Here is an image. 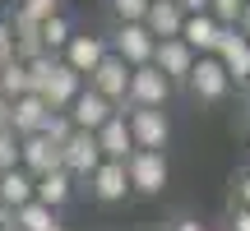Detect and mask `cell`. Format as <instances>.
Here are the masks:
<instances>
[{
  "mask_svg": "<svg viewBox=\"0 0 250 231\" xmlns=\"http://www.w3.org/2000/svg\"><path fill=\"white\" fill-rule=\"evenodd\" d=\"M181 93H186V102H195V107H223L227 93H232V74H227L223 56H199L195 70L181 83Z\"/></svg>",
  "mask_w": 250,
  "mask_h": 231,
  "instance_id": "6da1fadb",
  "label": "cell"
},
{
  "mask_svg": "<svg viewBox=\"0 0 250 231\" xmlns=\"http://www.w3.org/2000/svg\"><path fill=\"white\" fill-rule=\"evenodd\" d=\"M125 171H130V185H134V199H158L171 180V162H167V148H134L125 157Z\"/></svg>",
  "mask_w": 250,
  "mask_h": 231,
  "instance_id": "7a4b0ae2",
  "label": "cell"
},
{
  "mask_svg": "<svg viewBox=\"0 0 250 231\" xmlns=\"http://www.w3.org/2000/svg\"><path fill=\"white\" fill-rule=\"evenodd\" d=\"M79 190H88V199H93V204H102V208H116V204H125V199H134L125 157H102L98 167H93V176L83 180Z\"/></svg>",
  "mask_w": 250,
  "mask_h": 231,
  "instance_id": "3957f363",
  "label": "cell"
},
{
  "mask_svg": "<svg viewBox=\"0 0 250 231\" xmlns=\"http://www.w3.org/2000/svg\"><path fill=\"white\" fill-rule=\"evenodd\" d=\"M107 42H111V51H116L125 65H144V60H153L158 37L148 33V23H144V19H111Z\"/></svg>",
  "mask_w": 250,
  "mask_h": 231,
  "instance_id": "277c9868",
  "label": "cell"
},
{
  "mask_svg": "<svg viewBox=\"0 0 250 231\" xmlns=\"http://www.w3.org/2000/svg\"><path fill=\"white\" fill-rule=\"evenodd\" d=\"M171 97H176V83H171L153 60H144V65L130 70V93H125L130 107H167Z\"/></svg>",
  "mask_w": 250,
  "mask_h": 231,
  "instance_id": "5b68a950",
  "label": "cell"
},
{
  "mask_svg": "<svg viewBox=\"0 0 250 231\" xmlns=\"http://www.w3.org/2000/svg\"><path fill=\"white\" fill-rule=\"evenodd\" d=\"M98 162H102L98 134H93V130H70V139L61 143V167L83 185V180L93 176V167H98Z\"/></svg>",
  "mask_w": 250,
  "mask_h": 231,
  "instance_id": "8992f818",
  "label": "cell"
},
{
  "mask_svg": "<svg viewBox=\"0 0 250 231\" xmlns=\"http://www.w3.org/2000/svg\"><path fill=\"white\" fill-rule=\"evenodd\" d=\"M134 148H167L171 143V116L167 107H130Z\"/></svg>",
  "mask_w": 250,
  "mask_h": 231,
  "instance_id": "52a82bcc",
  "label": "cell"
},
{
  "mask_svg": "<svg viewBox=\"0 0 250 231\" xmlns=\"http://www.w3.org/2000/svg\"><path fill=\"white\" fill-rule=\"evenodd\" d=\"M195 60H199V51L186 42V37H158V46H153V65H158L176 88L186 83V74L195 70Z\"/></svg>",
  "mask_w": 250,
  "mask_h": 231,
  "instance_id": "ba28073f",
  "label": "cell"
},
{
  "mask_svg": "<svg viewBox=\"0 0 250 231\" xmlns=\"http://www.w3.org/2000/svg\"><path fill=\"white\" fill-rule=\"evenodd\" d=\"M130 70H134V65H125L116 51H107L98 60V70L88 74V83L102 93V97H111L116 107H130V102H125V93H130Z\"/></svg>",
  "mask_w": 250,
  "mask_h": 231,
  "instance_id": "9c48e42d",
  "label": "cell"
},
{
  "mask_svg": "<svg viewBox=\"0 0 250 231\" xmlns=\"http://www.w3.org/2000/svg\"><path fill=\"white\" fill-rule=\"evenodd\" d=\"M111 51V42H107V33H74L70 42H65V51H61V60L65 65H74V70L88 79L93 70H98V60Z\"/></svg>",
  "mask_w": 250,
  "mask_h": 231,
  "instance_id": "30bf717a",
  "label": "cell"
},
{
  "mask_svg": "<svg viewBox=\"0 0 250 231\" xmlns=\"http://www.w3.org/2000/svg\"><path fill=\"white\" fill-rule=\"evenodd\" d=\"M98 148H102V157H130L134 153V134H130V107H116L107 116V120L98 125Z\"/></svg>",
  "mask_w": 250,
  "mask_h": 231,
  "instance_id": "8fae6325",
  "label": "cell"
},
{
  "mask_svg": "<svg viewBox=\"0 0 250 231\" xmlns=\"http://www.w3.org/2000/svg\"><path fill=\"white\" fill-rule=\"evenodd\" d=\"M116 111V102L111 97H102L93 83H83L79 93H74V102H70V120H74V130H98L107 116Z\"/></svg>",
  "mask_w": 250,
  "mask_h": 231,
  "instance_id": "7c38bea8",
  "label": "cell"
},
{
  "mask_svg": "<svg viewBox=\"0 0 250 231\" xmlns=\"http://www.w3.org/2000/svg\"><path fill=\"white\" fill-rule=\"evenodd\" d=\"M19 162H23L33 176H42V171H51V167H61V143L51 139V134H23L19 139Z\"/></svg>",
  "mask_w": 250,
  "mask_h": 231,
  "instance_id": "4fadbf2b",
  "label": "cell"
},
{
  "mask_svg": "<svg viewBox=\"0 0 250 231\" xmlns=\"http://www.w3.org/2000/svg\"><path fill=\"white\" fill-rule=\"evenodd\" d=\"M46 111H51V107H46L42 93H33V88L19 93V97L9 102V125H14V134H19V139H23V134H37L46 125Z\"/></svg>",
  "mask_w": 250,
  "mask_h": 231,
  "instance_id": "5bb4252c",
  "label": "cell"
},
{
  "mask_svg": "<svg viewBox=\"0 0 250 231\" xmlns=\"http://www.w3.org/2000/svg\"><path fill=\"white\" fill-rule=\"evenodd\" d=\"M33 180H37V199H42V204H51L56 213H61V208L79 194V180H74L65 167H51V171H42V176H33Z\"/></svg>",
  "mask_w": 250,
  "mask_h": 231,
  "instance_id": "9a60e30c",
  "label": "cell"
},
{
  "mask_svg": "<svg viewBox=\"0 0 250 231\" xmlns=\"http://www.w3.org/2000/svg\"><path fill=\"white\" fill-rule=\"evenodd\" d=\"M218 33H223V23H218L208 9H195V14H186V23H181V37H186L199 56H213L218 51Z\"/></svg>",
  "mask_w": 250,
  "mask_h": 231,
  "instance_id": "2e32d148",
  "label": "cell"
},
{
  "mask_svg": "<svg viewBox=\"0 0 250 231\" xmlns=\"http://www.w3.org/2000/svg\"><path fill=\"white\" fill-rule=\"evenodd\" d=\"M153 37H181V23H186V9L176 0H148V14H144Z\"/></svg>",
  "mask_w": 250,
  "mask_h": 231,
  "instance_id": "e0dca14e",
  "label": "cell"
},
{
  "mask_svg": "<svg viewBox=\"0 0 250 231\" xmlns=\"http://www.w3.org/2000/svg\"><path fill=\"white\" fill-rule=\"evenodd\" d=\"M37 194V180H33V171L19 162V167H5L0 171V199H5L9 208H19V204H28V199Z\"/></svg>",
  "mask_w": 250,
  "mask_h": 231,
  "instance_id": "ac0fdd59",
  "label": "cell"
},
{
  "mask_svg": "<svg viewBox=\"0 0 250 231\" xmlns=\"http://www.w3.org/2000/svg\"><path fill=\"white\" fill-rule=\"evenodd\" d=\"M61 217H56V208L51 204H42V199H28V204H19L14 208V231H51Z\"/></svg>",
  "mask_w": 250,
  "mask_h": 231,
  "instance_id": "d6986e66",
  "label": "cell"
},
{
  "mask_svg": "<svg viewBox=\"0 0 250 231\" xmlns=\"http://www.w3.org/2000/svg\"><path fill=\"white\" fill-rule=\"evenodd\" d=\"M33 88V70H28V60H19V56H9V60H0V97L14 102L19 93Z\"/></svg>",
  "mask_w": 250,
  "mask_h": 231,
  "instance_id": "ffe728a7",
  "label": "cell"
},
{
  "mask_svg": "<svg viewBox=\"0 0 250 231\" xmlns=\"http://www.w3.org/2000/svg\"><path fill=\"white\" fill-rule=\"evenodd\" d=\"M74 33H79V28H74V19L65 14V9H56L51 19H42V46H46L51 56H61V51H65V42H70Z\"/></svg>",
  "mask_w": 250,
  "mask_h": 231,
  "instance_id": "44dd1931",
  "label": "cell"
},
{
  "mask_svg": "<svg viewBox=\"0 0 250 231\" xmlns=\"http://www.w3.org/2000/svg\"><path fill=\"white\" fill-rule=\"evenodd\" d=\"M223 65H227V74H232L236 88H246V83H250V37H246V42H236L232 51L223 56Z\"/></svg>",
  "mask_w": 250,
  "mask_h": 231,
  "instance_id": "7402d4cb",
  "label": "cell"
},
{
  "mask_svg": "<svg viewBox=\"0 0 250 231\" xmlns=\"http://www.w3.org/2000/svg\"><path fill=\"white\" fill-rule=\"evenodd\" d=\"M5 167H19V134H14V125H0V171Z\"/></svg>",
  "mask_w": 250,
  "mask_h": 231,
  "instance_id": "603a6c76",
  "label": "cell"
},
{
  "mask_svg": "<svg viewBox=\"0 0 250 231\" xmlns=\"http://www.w3.org/2000/svg\"><path fill=\"white\" fill-rule=\"evenodd\" d=\"M111 19H144L148 14V0H102Z\"/></svg>",
  "mask_w": 250,
  "mask_h": 231,
  "instance_id": "cb8c5ba5",
  "label": "cell"
},
{
  "mask_svg": "<svg viewBox=\"0 0 250 231\" xmlns=\"http://www.w3.org/2000/svg\"><path fill=\"white\" fill-rule=\"evenodd\" d=\"M70 130H74L70 111H46V125H42V134H51L56 143H65V139H70Z\"/></svg>",
  "mask_w": 250,
  "mask_h": 231,
  "instance_id": "d4e9b609",
  "label": "cell"
},
{
  "mask_svg": "<svg viewBox=\"0 0 250 231\" xmlns=\"http://www.w3.org/2000/svg\"><path fill=\"white\" fill-rule=\"evenodd\" d=\"M246 9V0H208V14L218 19V23H236Z\"/></svg>",
  "mask_w": 250,
  "mask_h": 231,
  "instance_id": "484cf974",
  "label": "cell"
},
{
  "mask_svg": "<svg viewBox=\"0 0 250 231\" xmlns=\"http://www.w3.org/2000/svg\"><path fill=\"white\" fill-rule=\"evenodd\" d=\"M14 9H23V14H33V19H51L56 9H65L61 0H9Z\"/></svg>",
  "mask_w": 250,
  "mask_h": 231,
  "instance_id": "4316f807",
  "label": "cell"
},
{
  "mask_svg": "<svg viewBox=\"0 0 250 231\" xmlns=\"http://www.w3.org/2000/svg\"><path fill=\"white\" fill-rule=\"evenodd\" d=\"M223 231H250V204H227Z\"/></svg>",
  "mask_w": 250,
  "mask_h": 231,
  "instance_id": "83f0119b",
  "label": "cell"
},
{
  "mask_svg": "<svg viewBox=\"0 0 250 231\" xmlns=\"http://www.w3.org/2000/svg\"><path fill=\"white\" fill-rule=\"evenodd\" d=\"M227 204H250V167H241L232 176V190H227Z\"/></svg>",
  "mask_w": 250,
  "mask_h": 231,
  "instance_id": "f1b7e54d",
  "label": "cell"
},
{
  "mask_svg": "<svg viewBox=\"0 0 250 231\" xmlns=\"http://www.w3.org/2000/svg\"><path fill=\"white\" fill-rule=\"evenodd\" d=\"M162 231H208V227L199 222L195 213H171L167 222H162Z\"/></svg>",
  "mask_w": 250,
  "mask_h": 231,
  "instance_id": "f546056e",
  "label": "cell"
},
{
  "mask_svg": "<svg viewBox=\"0 0 250 231\" xmlns=\"http://www.w3.org/2000/svg\"><path fill=\"white\" fill-rule=\"evenodd\" d=\"M14 56V23H9V14H0V60H9Z\"/></svg>",
  "mask_w": 250,
  "mask_h": 231,
  "instance_id": "4dcf8cb0",
  "label": "cell"
},
{
  "mask_svg": "<svg viewBox=\"0 0 250 231\" xmlns=\"http://www.w3.org/2000/svg\"><path fill=\"white\" fill-rule=\"evenodd\" d=\"M236 134L250 143V102H241V111H236Z\"/></svg>",
  "mask_w": 250,
  "mask_h": 231,
  "instance_id": "1f68e13d",
  "label": "cell"
},
{
  "mask_svg": "<svg viewBox=\"0 0 250 231\" xmlns=\"http://www.w3.org/2000/svg\"><path fill=\"white\" fill-rule=\"evenodd\" d=\"M0 227H14V208H9L5 199H0Z\"/></svg>",
  "mask_w": 250,
  "mask_h": 231,
  "instance_id": "d6a6232c",
  "label": "cell"
},
{
  "mask_svg": "<svg viewBox=\"0 0 250 231\" xmlns=\"http://www.w3.org/2000/svg\"><path fill=\"white\" fill-rule=\"evenodd\" d=\"M181 9H186V14H195V9H208V0H176Z\"/></svg>",
  "mask_w": 250,
  "mask_h": 231,
  "instance_id": "836d02e7",
  "label": "cell"
},
{
  "mask_svg": "<svg viewBox=\"0 0 250 231\" xmlns=\"http://www.w3.org/2000/svg\"><path fill=\"white\" fill-rule=\"evenodd\" d=\"M236 28H241V33L250 37V0H246V9H241V19H236Z\"/></svg>",
  "mask_w": 250,
  "mask_h": 231,
  "instance_id": "e575fe53",
  "label": "cell"
},
{
  "mask_svg": "<svg viewBox=\"0 0 250 231\" xmlns=\"http://www.w3.org/2000/svg\"><path fill=\"white\" fill-rule=\"evenodd\" d=\"M9 120V97H0V125Z\"/></svg>",
  "mask_w": 250,
  "mask_h": 231,
  "instance_id": "d590c367",
  "label": "cell"
},
{
  "mask_svg": "<svg viewBox=\"0 0 250 231\" xmlns=\"http://www.w3.org/2000/svg\"><path fill=\"white\" fill-rule=\"evenodd\" d=\"M51 231H70V227H65V222H56V227H51Z\"/></svg>",
  "mask_w": 250,
  "mask_h": 231,
  "instance_id": "8d00e7d4",
  "label": "cell"
},
{
  "mask_svg": "<svg viewBox=\"0 0 250 231\" xmlns=\"http://www.w3.org/2000/svg\"><path fill=\"white\" fill-rule=\"evenodd\" d=\"M241 97H246V102H250V83H246V88H241Z\"/></svg>",
  "mask_w": 250,
  "mask_h": 231,
  "instance_id": "74e56055",
  "label": "cell"
},
{
  "mask_svg": "<svg viewBox=\"0 0 250 231\" xmlns=\"http://www.w3.org/2000/svg\"><path fill=\"white\" fill-rule=\"evenodd\" d=\"M0 231H14V227H0Z\"/></svg>",
  "mask_w": 250,
  "mask_h": 231,
  "instance_id": "f35d334b",
  "label": "cell"
}]
</instances>
